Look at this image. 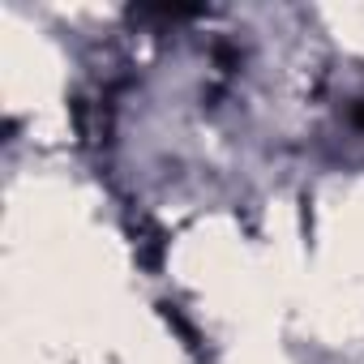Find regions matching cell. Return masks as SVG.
Returning a JSON list of instances; mask_svg holds the SVG:
<instances>
[{
    "instance_id": "cell-1",
    "label": "cell",
    "mask_w": 364,
    "mask_h": 364,
    "mask_svg": "<svg viewBox=\"0 0 364 364\" xmlns=\"http://www.w3.org/2000/svg\"><path fill=\"white\" fill-rule=\"evenodd\" d=\"M347 116H351V124H355V129H360V133H364V99H355V103H351V112H347Z\"/></svg>"
}]
</instances>
